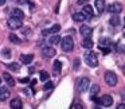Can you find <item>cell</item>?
Instances as JSON below:
<instances>
[{"instance_id": "13", "label": "cell", "mask_w": 125, "mask_h": 109, "mask_svg": "<svg viewBox=\"0 0 125 109\" xmlns=\"http://www.w3.org/2000/svg\"><path fill=\"white\" fill-rule=\"evenodd\" d=\"M32 59H34V55L32 54H23V55H20V62L22 63H26V65H28V63H31L32 62Z\"/></svg>"}, {"instance_id": "2", "label": "cell", "mask_w": 125, "mask_h": 109, "mask_svg": "<svg viewBox=\"0 0 125 109\" xmlns=\"http://www.w3.org/2000/svg\"><path fill=\"white\" fill-rule=\"evenodd\" d=\"M61 47H62L63 51H71L74 49V41L71 36H65V38L61 39Z\"/></svg>"}, {"instance_id": "12", "label": "cell", "mask_w": 125, "mask_h": 109, "mask_svg": "<svg viewBox=\"0 0 125 109\" xmlns=\"http://www.w3.org/2000/svg\"><path fill=\"white\" fill-rule=\"evenodd\" d=\"M10 97V90L7 89V86L0 87V101H6Z\"/></svg>"}, {"instance_id": "11", "label": "cell", "mask_w": 125, "mask_h": 109, "mask_svg": "<svg viewBox=\"0 0 125 109\" xmlns=\"http://www.w3.org/2000/svg\"><path fill=\"white\" fill-rule=\"evenodd\" d=\"M73 19L75 20V22H83V20L87 19V15L85 14L83 11L82 12H75V14H73Z\"/></svg>"}, {"instance_id": "26", "label": "cell", "mask_w": 125, "mask_h": 109, "mask_svg": "<svg viewBox=\"0 0 125 109\" xmlns=\"http://www.w3.org/2000/svg\"><path fill=\"white\" fill-rule=\"evenodd\" d=\"M7 67L11 69V70H19V65H18V63H8Z\"/></svg>"}, {"instance_id": "27", "label": "cell", "mask_w": 125, "mask_h": 109, "mask_svg": "<svg viewBox=\"0 0 125 109\" xmlns=\"http://www.w3.org/2000/svg\"><path fill=\"white\" fill-rule=\"evenodd\" d=\"M3 53H4V54H3V57H4V58H11V51H10L8 49H4V50H3Z\"/></svg>"}, {"instance_id": "14", "label": "cell", "mask_w": 125, "mask_h": 109, "mask_svg": "<svg viewBox=\"0 0 125 109\" xmlns=\"http://www.w3.org/2000/svg\"><path fill=\"white\" fill-rule=\"evenodd\" d=\"M10 106H11L12 109H20L23 106L22 101H20V98H14V100L10 102Z\"/></svg>"}, {"instance_id": "32", "label": "cell", "mask_w": 125, "mask_h": 109, "mask_svg": "<svg viewBox=\"0 0 125 109\" xmlns=\"http://www.w3.org/2000/svg\"><path fill=\"white\" fill-rule=\"evenodd\" d=\"M16 1H18V4H27L28 3L27 0H16Z\"/></svg>"}, {"instance_id": "10", "label": "cell", "mask_w": 125, "mask_h": 109, "mask_svg": "<svg viewBox=\"0 0 125 109\" xmlns=\"http://www.w3.org/2000/svg\"><path fill=\"white\" fill-rule=\"evenodd\" d=\"M79 33H81V35L83 36V38H90V36H92V34H93V30L89 27V26H81Z\"/></svg>"}, {"instance_id": "3", "label": "cell", "mask_w": 125, "mask_h": 109, "mask_svg": "<svg viewBox=\"0 0 125 109\" xmlns=\"http://www.w3.org/2000/svg\"><path fill=\"white\" fill-rule=\"evenodd\" d=\"M89 86H90V79L87 78V77H82V78H79L78 82H77V89H78L79 93L86 92V90L89 89Z\"/></svg>"}, {"instance_id": "29", "label": "cell", "mask_w": 125, "mask_h": 109, "mask_svg": "<svg viewBox=\"0 0 125 109\" xmlns=\"http://www.w3.org/2000/svg\"><path fill=\"white\" fill-rule=\"evenodd\" d=\"M52 86H54V85H52L51 81H50V82H46V85H44V90H51Z\"/></svg>"}, {"instance_id": "4", "label": "cell", "mask_w": 125, "mask_h": 109, "mask_svg": "<svg viewBox=\"0 0 125 109\" xmlns=\"http://www.w3.org/2000/svg\"><path fill=\"white\" fill-rule=\"evenodd\" d=\"M85 61H86V63L90 67H97L98 66V58L93 51H89L85 54Z\"/></svg>"}, {"instance_id": "7", "label": "cell", "mask_w": 125, "mask_h": 109, "mask_svg": "<svg viewBox=\"0 0 125 109\" xmlns=\"http://www.w3.org/2000/svg\"><path fill=\"white\" fill-rule=\"evenodd\" d=\"M108 11L110 12V14H116L118 15L120 12L122 11V4L118 3V1H116V3H112L110 6L108 7Z\"/></svg>"}, {"instance_id": "16", "label": "cell", "mask_w": 125, "mask_h": 109, "mask_svg": "<svg viewBox=\"0 0 125 109\" xmlns=\"http://www.w3.org/2000/svg\"><path fill=\"white\" fill-rule=\"evenodd\" d=\"M81 46L83 47V49H92L93 47V41L90 38H85L83 41L81 42Z\"/></svg>"}, {"instance_id": "21", "label": "cell", "mask_w": 125, "mask_h": 109, "mask_svg": "<svg viewBox=\"0 0 125 109\" xmlns=\"http://www.w3.org/2000/svg\"><path fill=\"white\" fill-rule=\"evenodd\" d=\"M113 15H114V16H112V18H110L109 23H110L112 26H118V24H120V18L117 16L116 14H113Z\"/></svg>"}, {"instance_id": "5", "label": "cell", "mask_w": 125, "mask_h": 109, "mask_svg": "<svg viewBox=\"0 0 125 109\" xmlns=\"http://www.w3.org/2000/svg\"><path fill=\"white\" fill-rule=\"evenodd\" d=\"M7 26H8V28H11V30H18V28H20L23 26V22H22V19L11 16L7 20Z\"/></svg>"}, {"instance_id": "15", "label": "cell", "mask_w": 125, "mask_h": 109, "mask_svg": "<svg viewBox=\"0 0 125 109\" xmlns=\"http://www.w3.org/2000/svg\"><path fill=\"white\" fill-rule=\"evenodd\" d=\"M11 15L14 18H18V19H23L24 18V14H23V11L22 10H18V8H14L11 11Z\"/></svg>"}, {"instance_id": "37", "label": "cell", "mask_w": 125, "mask_h": 109, "mask_svg": "<svg viewBox=\"0 0 125 109\" xmlns=\"http://www.w3.org/2000/svg\"><path fill=\"white\" fill-rule=\"evenodd\" d=\"M4 3H6V0H0V6H3Z\"/></svg>"}, {"instance_id": "24", "label": "cell", "mask_w": 125, "mask_h": 109, "mask_svg": "<svg viewBox=\"0 0 125 109\" xmlns=\"http://www.w3.org/2000/svg\"><path fill=\"white\" fill-rule=\"evenodd\" d=\"M100 92V86H98V85H93L92 87H90V93H92V96H94V94H97V93Z\"/></svg>"}, {"instance_id": "6", "label": "cell", "mask_w": 125, "mask_h": 109, "mask_svg": "<svg viewBox=\"0 0 125 109\" xmlns=\"http://www.w3.org/2000/svg\"><path fill=\"white\" fill-rule=\"evenodd\" d=\"M105 82L109 86H116L117 85V76L113 71H106L105 73Z\"/></svg>"}, {"instance_id": "17", "label": "cell", "mask_w": 125, "mask_h": 109, "mask_svg": "<svg viewBox=\"0 0 125 109\" xmlns=\"http://www.w3.org/2000/svg\"><path fill=\"white\" fill-rule=\"evenodd\" d=\"M4 81L7 82V85H10V86H15V79L11 77V74H8V73H4Z\"/></svg>"}, {"instance_id": "33", "label": "cell", "mask_w": 125, "mask_h": 109, "mask_svg": "<svg viewBox=\"0 0 125 109\" xmlns=\"http://www.w3.org/2000/svg\"><path fill=\"white\" fill-rule=\"evenodd\" d=\"M85 3H87V0H78V4L81 6V4H85Z\"/></svg>"}, {"instance_id": "28", "label": "cell", "mask_w": 125, "mask_h": 109, "mask_svg": "<svg viewBox=\"0 0 125 109\" xmlns=\"http://www.w3.org/2000/svg\"><path fill=\"white\" fill-rule=\"evenodd\" d=\"M109 43H110V41H109V39H101L100 47H102V46H108Z\"/></svg>"}, {"instance_id": "20", "label": "cell", "mask_w": 125, "mask_h": 109, "mask_svg": "<svg viewBox=\"0 0 125 109\" xmlns=\"http://www.w3.org/2000/svg\"><path fill=\"white\" fill-rule=\"evenodd\" d=\"M61 69H62V63H61V61H55L54 62V73H55V76H58V74L61 73Z\"/></svg>"}, {"instance_id": "31", "label": "cell", "mask_w": 125, "mask_h": 109, "mask_svg": "<svg viewBox=\"0 0 125 109\" xmlns=\"http://www.w3.org/2000/svg\"><path fill=\"white\" fill-rule=\"evenodd\" d=\"M101 49H102V51H104L102 54H105V55H106V54H109V53H110V50H109V49H104V47H101Z\"/></svg>"}, {"instance_id": "36", "label": "cell", "mask_w": 125, "mask_h": 109, "mask_svg": "<svg viewBox=\"0 0 125 109\" xmlns=\"http://www.w3.org/2000/svg\"><path fill=\"white\" fill-rule=\"evenodd\" d=\"M20 82H28V78H23V79H20Z\"/></svg>"}, {"instance_id": "30", "label": "cell", "mask_w": 125, "mask_h": 109, "mask_svg": "<svg viewBox=\"0 0 125 109\" xmlns=\"http://www.w3.org/2000/svg\"><path fill=\"white\" fill-rule=\"evenodd\" d=\"M73 109H82V105L81 104H74V106H71Z\"/></svg>"}, {"instance_id": "18", "label": "cell", "mask_w": 125, "mask_h": 109, "mask_svg": "<svg viewBox=\"0 0 125 109\" xmlns=\"http://www.w3.org/2000/svg\"><path fill=\"white\" fill-rule=\"evenodd\" d=\"M95 8L98 10V12H104L105 10V0H95Z\"/></svg>"}, {"instance_id": "34", "label": "cell", "mask_w": 125, "mask_h": 109, "mask_svg": "<svg viewBox=\"0 0 125 109\" xmlns=\"http://www.w3.org/2000/svg\"><path fill=\"white\" fill-rule=\"evenodd\" d=\"M78 63H79V59H75V63H74V67H75V69H78Z\"/></svg>"}, {"instance_id": "38", "label": "cell", "mask_w": 125, "mask_h": 109, "mask_svg": "<svg viewBox=\"0 0 125 109\" xmlns=\"http://www.w3.org/2000/svg\"><path fill=\"white\" fill-rule=\"evenodd\" d=\"M0 84H1V78H0Z\"/></svg>"}, {"instance_id": "23", "label": "cell", "mask_w": 125, "mask_h": 109, "mask_svg": "<svg viewBox=\"0 0 125 109\" xmlns=\"http://www.w3.org/2000/svg\"><path fill=\"white\" fill-rule=\"evenodd\" d=\"M82 11L85 12V14L87 15V18H90V16H93V8L90 6H85V8L82 10Z\"/></svg>"}, {"instance_id": "19", "label": "cell", "mask_w": 125, "mask_h": 109, "mask_svg": "<svg viewBox=\"0 0 125 109\" xmlns=\"http://www.w3.org/2000/svg\"><path fill=\"white\" fill-rule=\"evenodd\" d=\"M59 42H61V36L59 35H54V34H52V35L49 38V44H58Z\"/></svg>"}, {"instance_id": "22", "label": "cell", "mask_w": 125, "mask_h": 109, "mask_svg": "<svg viewBox=\"0 0 125 109\" xmlns=\"http://www.w3.org/2000/svg\"><path fill=\"white\" fill-rule=\"evenodd\" d=\"M39 74H41V76H39V78H41L42 81H47V79L50 78V74L47 73L46 70H42V71H41V73H39Z\"/></svg>"}, {"instance_id": "1", "label": "cell", "mask_w": 125, "mask_h": 109, "mask_svg": "<svg viewBox=\"0 0 125 109\" xmlns=\"http://www.w3.org/2000/svg\"><path fill=\"white\" fill-rule=\"evenodd\" d=\"M92 100L95 101L100 106H110L112 104H113V98L109 94H104V96H101V97H97V96L94 94V96H92Z\"/></svg>"}, {"instance_id": "25", "label": "cell", "mask_w": 125, "mask_h": 109, "mask_svg": "<svg viewBox=\"0 0 125 109\" xmlns=\"http://www.w3.org/2000/svg\"><path fill=\"white\" fill-rule=\"evenodd\" d=\"M10 41H11L12 43H20V39L18 38L15 34H11V35H10Z\"/></svg>"}, {"instance_id": "9", "label": "cell", "mask_w": 125, "mask_h": 109, "mask_svg": "<svg viewBox=\"0 0 125 109\" xmlns=\"http://www.w3.org/2000/svg\"><path fill=\"white\" fill-rule=\"evenodd\" d=\"M42 54H43L44 58H52L55 57V54H57V51H55L52 47H43V50H42Z\"/></svg>"}, {"instance_id": "8", "label": "cell", "mask_w": 125, "mask_h": 109, "mask_svg": "<svg viewBox=\"0 0 125 109\" xmlns=\"http://www.w3.org/2000/svg\"><path fill=\"white\" fill-rule=\"evenodd\" d=\"M58 31H61V26L59 24H54L52 27H50V28H44V30L42 31V35L43 36L52 35V34H57Z\"/></svg>"}, {"instance_id": "35", "label": "cell", "mask_w": 125, "mask_h": 109, "mask_svg": "<svg viewBox=\"0 0 125 109\" xmlns=\"http://www.w3.org/2000/svg\"><path fill=\"white\" fill-rule=\"evenodd\" d=\"M124 108H125V105H124V104H120V105L117 106V109H124Z\"/></svg>"}]
</instances>
